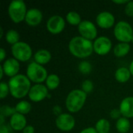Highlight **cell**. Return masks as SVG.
I'll list each match as a JSON object with an SVG mask.
<instances>
[{"label": "cell", "mask_w": 133, "mask_h": 133, "mask_svg": "<svg viewBox=\"0 0 133 133\" xmlns=\"http://www.w3.org/2000/svg\"><path fill=\"white\" fill-rule=\"evenodd\" d=\"M132 44H133V37H132Z\"/></svg>", "instance_id": "43"}, {"label": "cell", "mask_w": 133, "mask_h": 133, "mask_svg": "<svg viewBox=\"0 0 133 133\" xmlns=\"http://www.w3.org/2000/svg\"><path fill=\"white\" fill-rule=\"evenodd\" d=\"M26 5L23 0H13L8 6V15L14 23H19L25 21L27 12Z\"/></svg>", "instance_id": "5"}, {"label": "cell", "mask_w": 133, "mask_h": 133, "mask_svg": "<svg viewBox=\"0 0 133 133\" xmlns=\"http://www.w3.org/2000/svg\"><path fill=\"white\" fill-rule=\"evenodd\" d=\"M118 109L123 117L129 119L133 118V97H126L122 99Z\"/></svg>", "instance_id": "17"}, {"label": "cell", "mask_w": 133, "mask_h": 133, "mask_svg": "<svg viewBox=\"0 0 133 133\" xmlns=\"http://www.w3.org/2000/svg\"><path fill=\"white\" fill-rule=\"evenodd\" d=\"M110 117H111V118L117 121L121 117H122V113H121V111H120L119 109L115 108V109H112L110 111Z\"/></svg>", "instance_id": "32"}, {"label": "cell", "mask_w": 133, "mask_h": 133, "mask_svg": "<svg viewBox=\"0 0 133 133\" xmlns=\"http://www.w3.org/2000/svg\"><path fill=\"white\" fill-rule=\"evenodd\" d=\"M15 113H16L15 107L12 108L9 105H2L0 108V115L4 116L5 118L6 117H12Z\"/></svg>", "instance_id": "28"}, {"label": "cell", "mask_w": 133, "mask_h": 133, "mask_svg": "<svg viewBox=\"0 0 133 133\" xmlns=\"http://www.w3.org/2000/svg\"><path fill=\"white\" fill-rule=\"evenodd\" d=\"M112 49V41L107 36L97 37L94 41V51L101 56L108 55Z\"/></svg>", "instance_id": "10"}, {"label": "cell", "mask_w": 133, "mask_h": 133, "mask_svg": "<svg viewBox=\"0 0 133 133\" xmlns=\"http://www.w3.org/2000/svg\"><path fill=\"white\" fill-rule=\"evenodd\" d=\"M55 125L62 132H70L75 128L76 120L70 113H62L56 118Z\"/></svg>", "instance_id": "11"}, {"label": "cell", "mask_w": 133, "mask_h": 133, "mask_svg": "<svg viewBox=\"0 0 133 133\" xmlns=\"http://www.w3.org/2000/svg\"><path fill=\"white\" fill-rule=\"evenodd\" d=\"M125 12L128 16H133V1H129L125 5Z\"/></svg>", "instance_id": "31"}, {"label": "cell", "mask_w": 133, "mask_h": 133, "mask_svg": "<svg viewBox=\"0 0 133 133\" xmlns=\"http://www.w3.org/2000/svg\"><path fill=\"white\" fill-rule=\"evenodd\" d=\"M3 34H4V30H3V28L1 26L0 27V38H2Z\"/></svg>", "instance_id": "42"}, {"label": "cell", "mask_w": 133, "mask_h": 133, "mask_svg": "<svg viewBox=\"0 0 133 133\" xmlns=\"http://www.w3.org/2000/svg\"><path fill=\"white\" fill-rule=\"evenodd\" d=\"M68 48L72 55L79 59H85L93 54L94 42L81 36H76L71 38Z\"/></svg>", "instance_id": "1"}, {"label": "cell", "mask_w": 133, "mask_h": 133, "mask_svg": "<svg viewBox=\"0 0 133 133\" xmlns=\"http://www.w3.org/2000/svg\"><path fill=\"white\" fill-rule=\"evenodd\" d=\"M79 36L90 40L94 41L97 37V29L96 25L90 20H83L78 26Z\"/></svg>", "instance_id": "8"}, {"label": "cell", "mask_w": 133, "mask_h": 133, "mask_svg": "<svg viewBox=\"0 0 133 133\" xmlns=\"http://www.w3.org/2000/svg\"><path fill=\"white\" fill-rule=\"evenodd\" d=\"M131 133H133V132H131Z\"/></svg>", "instance_id": "44"}, {"label": "cell", "mask_w": 133, "mask_h": 133, "mask_svg": "<svg viewBox=\"0 0 133 133\" xmlns=\"http://www.w3.org/2000/svg\"><path fill=\"white\" fill-rule=\"evenodd\" d=\"M66 22L71 26H79L83 21L80 14L76 11H69L65 16Z\"/></svg>", "instance_id": "23"}, {"label": "cell", "mask_w": 133, "mask_h": 133, "mask_svg": "<svg viewBox=\"0 0 133 133\" xmlns=\"http://www.w3.org/2000/svg\"><path fill=\"white\" fill-rule=\"evenodd\" d=\"M51 53L47 49H39L34 55V60L35 62L44 65H47L51 60Z\"/></svg>", "instance_id": "18"}, {"label": "cell", "mask_w": 133, "mask_h": 133, "mask_svg": "<svg viewBox=\"0 0 133 133\" xmlns=\"http://www.w3.org/2000/svg\"><path fill=\"white\" fill-rule=\"evenodd\" d=\"M20 36L19 34L17 32V30L14 29H10L9 30L5 35V39L7 43H9L11 45H14L15 44L18 43L19 41Z\"/></svg>", "instance_id": "26"}, {"label": "cell", "mask_w": 133, "mask_h": 133, "mask_svg": "<svg viewBox=\"0 0 133 133\" xmlns=\"http://www.w3.org/2000/svg\"><path fill=\"white\" fill-rule=\"evenodd\" d=\"M131 51V45L129 43H121L117 44L113 48V53L117 58H123L126 56Z\"/></svg>", "instance_id": "20"}, {"label": "cell", "mask_w": 133, "mask_h": 133, "mask_svg": "<svg viewBox=\"0 0 133 133\" xmlns=\"http://www.w3.org/2000/svg\"><path fill=\"white\" fill-rule=\"evenodd\" d=\"M87 94L81 89L71 90L65 98V108L70 113H77L83 108L86 104Z\"/></svg>", "instance_id": "3"}, {"label": "cell", "mask_w": 133, "mask_h": 133, "mask_svg": "<svg viewBox=\"0 0 133 133\" xmlns=\"http://www.w3.org/2000/svg\"><path fill=\"white\" fill-rule=\"evenodd\" d=\"M1 66L3 69L4 73L6 76L12 78L19 74V71L20 69L19 62L17 61L14 58H9L5 59Z\"/></svg>", "instance_id": "14"}, {"label": "cell", "mask_w": 133, "mask_h": 133, "mask_svg": "<svg viewBox=\"0 0 133 133\" xmlns=\"http://www.w3.org/2000/svg\"><path fill=\"white\" fill-rule=\"evenodd\" d=\"M48 92L49 90L43 83L34 84L31 87L29 91L28 97L32 102L38 103L48 98L49 95Z\"/></svg>", "instance_id": "12"}, {"label": "cell", "mask_w": 133, "mask_h": 133, "mask_svg": "<svg viewBox=\"0 0 133 133\" xmlns=\"http://www.w3.org/2000/svg\"><path fill=\"white\" fill-rule=\"evenodd\" d=\"M11 53L12 58L21 62L29 61L33 56L32 48L29 44L24 41H19L11 46Z\"/></svg>", "instance_id": "7"}, {"label": "cell", "mask_w": 133, "mask_h": 133, "mask_svg": "<svg viewBox=\"0 0 133 133\" xmlns=\"http://www.w3.org/2000/svg\"><path fill=\"white\" fill-rule=\"evenodd\" d=\"M5 75V73H4V71H3V69H2V67L0 65V79H2V78H3V76Z\"/></svg>", "instance_id": "41"}, {"label": "cell", "mask_w": 133, "mask_h": 133, "mask_svg": "<svg viewBox=\"0 0 133 133\" xmlns=\"http://www.w3.org/2000/svg\"><path fill=\"white\" fill-rule=\"evenodd\" d=\"M4 122H5V117L2 116V115H0V126L5 125L4 124Z\"/></svg>", "instance_id": "39"}, {"label": "cell", "mask_w": 133, "mask_h": 133, "mask_svg": "<svg viewBox=\"0 0 133 133\" xmlns=\"http://www.w3.org/2000/svg\"><path fill=\"white\" fill-rule=\"evenodd\" d=\"M112 2L113 3L117 4V5H125L129 1L128 0H114Z\"/></svg>", "instance_id": "38"}, {"label": "cell", "mask_w": 133, "mask_h": 133, "mask_svg": "<svg viewBox=\"0 0 133 133\" xmlns=\"http://www.w3.org/2000/svg\"><path fill=\"white\" fill-rule=\"evenodd\" d=\"M94 128L97 133H109L111 129V124L108 119L101 118L96 122Z\"/></svg>", "instance_id": "25"}, {"label": "cell", "mask_w": 133, "mask_h": 133, "mask_svg": "<svg viewBox=\"0 0 133 133\" xmlns=\"http://www.w3.org/2000/svg\"><path fill=\"white\" fill-rule=\"evenodd\" d=\"M65 19L59 15H53L48 18L46 23L48 31L54 35L61 34L65 27Z\"/></svg>", "instance_id": "9"}, {"label": "cell", "mask_w": 133, "mask_h": 133, "mask_svg": "<svg viewBox=\"0 0 133 133\" xmlns=\"http://www.w3.org/2000/svg\"><path fill=\"white\" fill-rule=\"evenodd\" d=\"M94 83L90 79H85L81 84V90L87 94H90L94 90Z\"/></svg>", "instance_id": "29"}, {"label": "cell", "mask_w": 133, "mask_h": 133, "mask_svg": "<svg viewBox=\"0 0 133 133\" xmlns=\"http://www.w3.org/2000/svg\"><path fill=\"white\" fill-rule=\"evenodd\" d=\"M79 133H97V132L94 127H87L83 129Z\"/></svg>", "instance_id": "35"}, {"label": "cell", "mask_w": 133, "mask_h": 133, "mask_svg": "<svg viewBox=\"0 0 133 133\" xmlns=\"http://www.w3.org/2000/svg\"><path fill=\"white\" fill-rule=\"evenodd\" d=\"M60 85V78L58 75L55 73L48 74L46 80H45V86L49 90H56Z\"/></svg>", "instance_id": "22"}, {"label": "cell", "mask_w": 133, "mask_h": 133, "mask_svg": "<svg viewBox=\"0 0 133 133\" xmlns=\"http://www.w3.org/2000/svg\"><path fill=\"white\" fill-rule=\"evenodd\" d=\"M129 70H130V72H131V75L132 76H133V60L131 62L130 65H129Z\"/></svg>", "instance_id": "40"}, {"label": "cell", "mask_w": 133, "mask_h": 133, "mask_svg": "<svg viewBox=\"0 0 133 133\" xmlns=\"http://www.w3.org/2000/svg\"><path fill=\"white\" fill-rule=\"evenodd\" d=\"M35 132V129L34 128V126L30 125H27L24 129L22 131V133H34Z\"/></svg>", "instance_id": "34"}, {"label": "cell", "mask_w": 133, "mask_h": 133, "mask_svg": "<svg viewBox=\"0 0 133 133\" xmlns=\"http://www.w3.org/2000/svg\"><path fill=\"white\" fill-rule=\"evenodd\" d=\"M26 76L31 83L41 84L45 82L48 74L44 65H41L34 61L28 64L26 67Z\"/></svg>", "instance_id": "4"}, {"label": "cell", "mask_w": 133, "mask_h": 133, "mask_svg": "<svg viewBox=\"0 0 133 133\" xmlns=\"http://www.w3.org/2000/svg\"><path fill=\"white\" fill-rule=\"evenodd\" d=\"M96 23L101 29H110L115 26V17L109 11H102L97 14Z\"/></svg>", "instance_id": "13"}, {"label": "cell", "mask_w": 133, "mask_h": 133, "mask_svg": "<svg viewBox=\"0 0 133 133\" xmlns=\"http://www.w3.org/2000/svg\"><path fill=\"white\" fill-rule=\"evenodd\" d=\"M114 36L121 43H130L133 37L132 25L125 20L118 22L114 26Z\"/></svg>", "instance_id": "6"}, {"label": "cell", "mask_w": 133, "mask_h": 133, "mask_svg": "<svg viewBox=\"0 0 133 133\" xmlns=\"http://www.w3.org/2000/svg\"><path fill=\"white\" fill-rule=\"evenodd\" d=\"M52 112L55 115H56L57 117L59 116L60 115H62L63 112H62V109L61 108V106L59 105H55L52 108Z\"/></svg>", "instance_id": "33"}, {"label": "cell", "mask_w": 133, "mask_h": 133, "mask_svg": "<svg viewBox=\"0 0 133 133\" xmlns=\"http://www.w3.org/2000/svg\"><path fill=\"white\" fill-rule=\"evenodd\" d=\"M26 123L27 122L25 115L19 113H15L12 117H10L9 122L10 129L16 132L23 131L24 128L27 125Z\"/></svg>", "instance_id": "16"}, {"label": "cell", "mask_w": 133, "mask_h": 133, "mask_svg": "<svg viewBox=\"0 0 133 133\" xmlns=\"http://www.w3.org/2000/svg\"><path fill=\"white\" fill-rule=\"evenodd\" d=\"M43 19V13L42 12L37 8H31L27 10L25 22L26 23L32 27L38 26Z\"/></svg>", "instance_id": "15"}, {"label": "cell", "mask_w": 133, "mask_h": 133, "mask_svg": "<svg viewBox=\"0 0 133 133\" xmlns=\"http://www.w3.org/2000/svg\"><path fill=\"white\" fill-rule=\"evenodd\" d=\"M9 94H10V91H9V87L8 83L2 81L0 83V98L4 99Z\"/></svg>", "instance_id": "30"}, {"label": "cell", "mask_w": 133, "mask_h": 133, "mask_svg": "<svg viewBox=\"0 0 133 133\" xmlns=\"http://www.w3.org/2000/svg\"><path fill=\"white\" fill-rule=\"evenodd\" d=\"M115 128L118 132L128 133L131 129V122L129 118L122 116L116 121Z\"/></svg>", "instance_id": "21"}, {"label": "cell", "mask_w": 133, "mask_h": 133, "mask_svg": "<svg viewBox=\"0 0 133 133\" xmlns=\"http://www.w3.org/2000/svg\"><path fill=\"white\" fill-rule=\"evenodd\" d=\"M15 109H16V113L26 115H27V114H29L30 112V111L32 109V106H31V104L29 101L23 100V101H19L16 104Z\"/></svg>", "instance_id": "24"}, {"label": "cell", "mask_w": 133, "mask_h": 133, "mask_svg": "<svg viewBox=\"0 0 133 133\" xmlns=\"http://www.w3.org/2000/svg\"><path fill=\"white\" fill-rule=\"evenodd\" d=\"M131 76L132 75L130 70L129 68L126 67H120L117 69L115 72V78L116 81H118L120 83H127L130 79Z\"/></svg>", "instance_id": "19"}, {"label": "cell", "mask_w": 133, "mask_h": 133, "mask_svg": "<svg viewBox=\"0 0 133 133\" xmlns=\"http://www.w3.org/2000/svg\"><path fill=\"white\" fill-rule=\"evenodd\" d=\"M93 66L91 63L87 60L81 61L78 65V70L80 73L83 75H88L92 72Z\"/></svg>", "instance_id": "27"}, {"label": "cell", "mask_w": 133, "mask_h": 133, "mask_svg": "<svg viewBox=\"0 0 133 133\" xmlns=\"http://www.w3.org/2000/svg\"><path fill=\"white\" fill-rule=\"evenodd\" d=\"M8 85L9 87L10 95L16 99H22L28 96L31 88V82L26 75L18 74L9 78Z\"/></svg>", "instance_id": "2"}, {"label": "cell", "mask_w": 133, "mask_h": 133, "mask_svg": "<svg viewBox=\"0 0 133 133\" xmlns=\"http://www.w3.org/2000/svg\"><path fill=\"white\" fill-rule=\"evenodd\" d=\"M6 58V51L3 48H0V62H3L5 60Z\"/></svg>", "instance_id": "36"}, {"label": "cell", "mask_w": 133, "mask_h": 133, "mask_svg": "<svg viewBox=\"0 0 133 133\" xmlns=\"http://www.w3.org/2000/svg\"><path fill=\"white\" fill-rule=\"evenodd\" d=\"M0 133H10V129L8 125H3L0 126Z\"/></svg>", "instance_id": "37"}]
</instances>
